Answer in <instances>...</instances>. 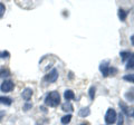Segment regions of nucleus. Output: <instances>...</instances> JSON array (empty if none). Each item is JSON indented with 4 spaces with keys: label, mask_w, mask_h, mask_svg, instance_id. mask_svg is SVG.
Instances as JSON below:
<instances>
[{
    "label": "nucleus",
    "mask_w": 134,
    "mask_h": 125,
    "mask_svg": "<svg viewBox=\"0 0 134 125\" xmlns=\"http://www.w3.org/2000/svg\"><path fill=\"white\" fill-rule=\"evenodd\" d=\"M120 106H121V107H122V111L124 112V113H125V114H126V115H127V114H129V112H127V106H126V105H125V104H124L123 102H120Z\"/></svg>",
    "instance_id": "18"
},
{
    "label": "nucleus",
    "mask_w": 134,
    "mask_h": 125,
    "mask_svg": "<svg viewBox=\"0 0 134 125\" xmlns=\"http://www.w3.org/2000/svg\"><path fill=\"white\" fill-rule=\"evenodd\" d=\"M132 115H133V117H134V111H133V113H132Z\"/></svg>",
    "instance_id": "27"
},
{
    "label": "nucleus",
    "mask_w": 134,
    "mask_h": 125,
    "mask_svg": "<svg viewBox=\"0 0 134 125\" xmlns=\"http://www.w3.org/2000/svg\"><path fill=\"white\" fill-rule=\"evenodd\" d=\"M131 41H132V45L134 46V35H133V36L131 37Z\"/></svg>",
    "instance_id": "25"
},
{
    "label": "nucleus",
    "mask_w": 134,
    "mask_h": 125,
    "mask_svg": "<svg viewBox=\"0 0 134 125\" xmlns=\"http://www.w3.org/2000/svg\"><path fill=\"white\" fill-rule=\"evenodd\" d=\"M126 16H127V14H126V11L125 10H123V9L119 10V18L122 20V21H124V20L126 19Z\"/></svg>",
    "instance_id": "13"
},
{
    "label": "nucleus",
    "mask_w": 134,
    "mask_h": 125,
    "mask_svg": "<svg viewBox=\"0 0 134 125\" xmlns=\"http://www.w3.org/2000/svg\"><path fill=\"white\" fill-rule=\"evenodd\" d=\"M31 107H32V104H30V103H27V104H25L24 110H25V111H28L29 108H31Z\"/></svg>",
    "instance_id": "21"
},
{
    "label": "nucleus",
    "mask_w": 134,
    "mask_h": 125,
    "mask_svg": "<svg viewBox=\"0 0 134 125\" xmlns=\"http://www.w3.org/2000/svg\"><path fill=\"white\" fill-rule=\"evenodd\" d=\"M124 81H127V82H131V83H134V74H130V75H125L123 77Z\"/></svg>",
    "instance_id": "15"
},
{
    "label": "nucleus",
    "mask_w": 134,
    "mask_h": 125,
    "mask_svg": "<svg viewBox=\"0 0 134 125\" xmlns=\"http://www.w3.org/2000/svg\"><path fill=\"white\" fill-rule=\"evenodd\" d=\"M116 117H117V115H116L115 110L110 108V110H107L106 114H105V123L106 124H113V123H115Z\"/></svg>",
    "instance_id": "2"
},
{
    "label": "nucleus",
    "mask_w": 134,
    "mask_h": 125,
    "mask_svg": "<svg viewBox=\"0 0 134 125\" xmlns=\"http://www.w3.org/2000/svg\"><path fill=\"white\" fill-rule=\"evenodd\" d=\"M90 113H91V111H90V108L88 107H84V108H82L81 111H79V116L81 117H86L87 115H90Z\"/></svg>",
    "instance_id": "9"
},
{
    "label": "nucleus",
    "mask_w": 134,
    "mask_h": 125,
    "mask_svg": "<svg viewBox=\"0 0 134 125\" xmlns=\"http://www.w3.org/2000/svg\"><path fill=\"white\" fill-rule=\"evenodd\" d=\"M3 114H5V113H3V112H0V120H1V118H2V116H3Z\"/></svg>",
    "instance_id": "26"
},
{
    "label": "nucleus",
    "mask_w": 134,
    "mask_h": 125,
    "mask_svg": "<svg viewBox=\"0 0 134 125\" xmlns=\"http://www.w3.org/2000/svg\"><path fill=\"white\" fill-rule=\"evenodd\" d=\"M37 125H39V124H37Z\"/></svg>",
    "instance_id": "29"
},
{
    "label": "nucleus",
    "mask_w": 134,
    "mask_h": 125,
    "mask_svg": "<svg viewBox=\"0 0 134 125\" xmlns=\"http://www.w3.org/2000/svg\"><path fill=\"white\" fill-rule=\"evenodd\" d=\"M60 103V95L58 92H52V93L47 94L45 98V104L50 107H56L58 104Z\"/></svg>",
    "instance_id": "1"
},
{
    "label": "nucleus",
    "mask_w": 134,
    "mask_h": 125,
    "mask_svg": "<svg viewBox=\"0 0 134 125\" xmlns=\"http://www.w3.org/2000/svg\"><path fill=\"white\" fill-rule=\"evenodd\" d=\"M10 57V53L9 52H0V58H9Z\"/></svg>",
    "instance_id": "16"
},
{
    "label": "nucleus",
    "mask_w": 134,
    "mask_h": 125,
    "mask_svg": "<svg viewBox=\"0 0 134 125\" xmlns=\"http://www.w3.org/2000/svg\"><path fill=\"white\" fill-rule=\"evenodd\" d=\"M125 96L129 97V98H131V101H132V102L134 101V96L132 95V93H126V94H125Z\"/></svg>",
    "instance_id": "23"
},
{
    "label": "nucleus",
    "mask_w": 134,
    "mask_h": 125,
    "mask_svg": "<svg viewBox=\"0 0 134 125\" xmlns=\"http://www.w3.org/2000/svg\"><path fill=\"white\" fill-rule=\"evenodd\" d=\"M121 56H122V59L125 60L126 58H130V56H131V54H130L129 52H123V53H121Z\"/></svg>",
    "instance_id": "19"
},
{
    "label": "nucleus",
    "mask_w": 134,
    "mask_h": 125,
    "mask_svg": "<svg viewBox=\"0 0 134 125\" xmlns=\"http://www.w3.org/2000/svg\"><path fill=\"white\" fill-rule=\"evenodd\" d=\"M94 96H95V87H91L90 88V97H91V99H94Z\"/></svg>",
    "instance_id": "20"
},
{
    "label": "nucleus",
    "mask_w": 134,
    "mask_h": 125,
    "mask_svg": "<svg viewBox=\"0 0 134 125\" xmlns=\"http://www.w3.org/2000/svg\"><path fill=\"white\" fill-rule=\"evenodd\" d=\"M70 120H72V115H70V114H67V115H65V116H63L62 120H60V122H62V124L66 125V124H68V123L70 122Z\"/></svg>",
    "instance_id": "11"
},
{
    "label": "nucleus",
    "mask_w": 134,
    "mask_h": 125,
    "mask_svg": "<svg viewBox=\"0 0 134 125\" xmlns=\"http://www.w3.org/2000/svg\"><path fill=\"white\" fill-rule=\"evenodd\" d=\"M12 103V99L10 97H7V96H0V104H3V105H7L9 106L11 105Z\"/></svg>",
    "instance_id": "8"
},
{
    "label": "nucleus",
    "mask_w": 134,
    "mask_h": 125,
    "mask_svg": "<svg viewBox=\"0 0 134 125\" xmlns=\"http://www.w3.org/2000/svg\"><path fill=\"white\" fill-rule=\"evenodd\" d=\"M9 70L6 69V68H1L0 69V78H5V77H8L9 76Z\"/></svg>",
    "instance_id": "14"
},
{
    "label": "nucleus",
    "mask_w": 134,
    "mask_h": 125,
    "mask_svg": "<svg viewBox=\"0 0 134 125\" xmlns=\"http://www.w3.org/2000/svg\"><path fill=\"white\" fill-rule=\"evenodd\" d=\"M64 97H65V99H66V102H69V101H72V99L75 98V94H74L73 90L67 89L65 93H64Z\"/></svg>",
    "instance_id": "7"
},
{
    "label": "nucleus",
    "mask_w": 134,
    "mask_h": 125,
    "mask_svg": "<svg viewBox=\"0 0 134 125\" xmlns=\"http://www.w3.org/2000/svg\"><path fill=\"white\" fill-rule=\"evenodd\" d=\"M132 68H134V54L130 56L126 64V69H132Z\"/></svg>",
    "instance_id": "10"
},
{
    "label": "nucleus",
    "mask_w": 134,
    "mask_h": 125,
    "mask_svg": "<svg viewBox=\"0 0 134 125\" xmlns=\"http://www.w3.org/2000/svg\"><path fill=\"white\" fill-rule=\"evenodd\" d=\"M32 94H34L32 89H31V88H29V87H27V88H25V89L23 90V93H21V96H23V98L25 99V101H26V102H28L29 99L31 98Z\"/></svg>",
    "instance_id": "6"
},
{
    "label": "nucleus",
    "mask_w": 134,
    "mask_h": 125,
    "mask_svg": "<svg viewBox=\"0 0 134 125\" xmlns=\"http://www.w3.org/2000/svg\"><path fill=\"white\" fill-rule=\"evenodd\" d=\"M115 72H116L115 68H110V74L111 75H115Z\"/></svg>",
    "instance_id": "24"
},
{
    "label": "nucleus",
    "mask_w": 134,
    "mask_h": 125,
    "mask_svg": "<svg viewBox=\"0 0 134 125\" xmlns=\"http://www.w3.org/2000/svg\"><path fill=\"white\" fill-rule=\"evenodd\" d=\"M62 108H63V111H65V112H67V111H73V105L69 102H66V103H64L62 105Z\"/></svg>",
    "instance_id": "12"
},
{
    "label": "nucleus",
    "mask_w": 134,
    "mask_h": 125,
    "mask_svg": "<svg viewBox=\"0 0 134 125\" xmlns=\"http://www.w3.org/2000/svg\"><path fill=\"white\" fill-rule=\"evenodd\" d=\"M5 11H6V7L3 5L2 2H0V18L2 17L3 15H5Z\"/></svg>",
    "instance_id": "17"
},
{
    "label": "nucleus",
    "mask_w": 134,
    "mask_h": 125,
    "mask_svg": "<svg viewBox=\"0 0 134 125\" xmlns=\"http://www.w3.org/2000/svg\"><path fill=\"white\" fill-rule=\"evenodd\" d=\"M99 70L104 77H107L110 75V66H108L107 61H103L102 64L99 65Z\"/></svg>",
    "instance_id": "5"
},
{
    "label": "nucleus",
    "mask_w": 134,
    "mask_h": 125,
    "mask_svg": "<svg viewBox=\"0 0 134 125\" xmlns=\"http://www.w3.org/2000/svg\"><path fill=\"white\" fill-rule=\"evenodd\" d=\"M15 88V84L12 81H3L2 84L0 85V90L3 93H9Z\"/></svg>",
    "instance_id": "3"
},
{
    "label": "nucleus",
    "mask_w": 134,
    "mask_h": 125,
    "mask_svg": "<svg viewBox=\"0 0 134 125\" xmlns=\"http://www.w3.org/2000/svg\"><path fill=\"white\" fill-rule=\"evenodd\" d=\"M81 125H87V124H85V123H84V124H81Z\"/></svg>",
    "instance_id": "28"
},
{
    "label": "nucleus",
    "mask_w": 134,
    "mask_h": 125,
    "mask_svg": "<svg viewBox=\"0 0 134 125\" xmlns=\"http://www.w3.org/2000/svg\"><path fill=\"white\" fill-rule=\"evenodd\" d=\"M117 125H123V115L120 114V117H119V124Z\"/></svg>",
    "instance_id": "22"
},
{
    "label": "nucleus",
    "mask_w": 134,
    "mask_h": 125,
    "mask_svg": "<svg viewBox=\"0 0 134 125\" xmlns=\"http://www.w3.org/2000/svg\"><path fill=\"white\" fill-rule=\"evenodd\" d=\"M57 78H58V70L56 68H53L50 72L46 75L44 79L47 82V83H54V82H56L57 81Z\"/></svg>",
    "instance_id": "4"
}]
</instances>
